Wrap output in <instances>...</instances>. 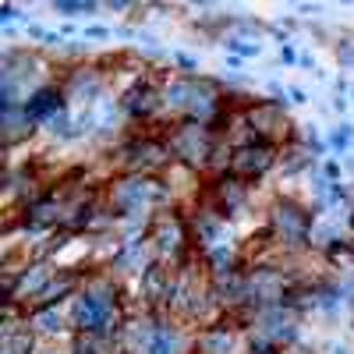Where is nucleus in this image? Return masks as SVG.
<instances>
[{"label": "nucleus", "instance_id": "1", "mask_svg": "<svg viewBox=\"0 0 354 354\" xmlns=\"http://www.w3.org/2000/svg\"><path fill=\"white\" fill-rule=\"evenodd\" d=\"M170 149L188 163H205L209 153H213V142H209V131H205L202 124H181L170 138Z\"/></svg>", "mask_w": 354, "mask_h": 354}, {"label": "nucleus", "instance_id": "2", "mask_svg": "<svg viewBox=\"0 0 354 354\" xmlns=\"http://www.w3.org/2000/svg\"><path fill=\"white\" fill-rule=\"evenodd\" d=\"M113 319V294L100 290V294H82L75 305V322L82 330H106Z\"/></svg>", "mask_w": 354, "mask_h": 354}, {"label": "nucleus", "instance_id": "3", "mask_svg": "<svg viewBox=\"0 0 354 354\" xmlns=\"http://www.w3.org/2000/svg\"><path fill=\"white\" fill-rule=\"evenodd\" d=\"M234 174H241V177H259L273 167V149L266 142H255V145H241L238 153H234Z\"/></svg>", "mask_w": 354, "mask_h": 354}, {"label": "nucleus", "instance_id": "4", "mask_svg": "<svg viewBox=\"0 0 354 354\" xmlns=\"http://www.w3.org/2000/svg\"><path fill=\"white\" fill-rule=\"evenodd\" d=\"M273 227H277V234H283V238L301 241L308 234V213L301 209V205H294V202H280L273 209Z\"/></svg>", "mask_w": 354, "mask_h": 354}, {"label": "nucleus", "instance_id": "5", "mask_svg": "<svg viewBox=\"0 0 354 354\" xmlns=\"http://www.w3.org/2000/svg\"><path fill=\"white\" fill-rule=\"evenodd\" d=\"M149 195H156L153 181H142V177H135V181H121L113 188V205L121 213H135L142 202H149Z\"/></svg>", "mask_w": 354, "mask_h": 354}, {"label": "nucleus", "instance_id": "6", "mask_svg": "<svg viewBox=\"0 0 354 354\" xmlns=\"http://www.w3.org/2000/svg\"><path fill=\"white\" fill-rule=\"evenodd\" d=\"M163 160H167V145H160L153 138L135 142V145H128V149H124V167L128 170H149V167H156Z\"/></svg>", "mask_w": 354, "mask_h": 354}, {"label": "nucleus", "instance_id": "7", "mask_svg": "<svg viewBox=\"0 0 354 354\" xmlns=\"http://www.w3.org/2000/svg\"><path fill=\"white\" fill-rule=\"evenodd\" d=\"M248 121L255 124L259 135H273L277 128L287 124V121H280V106H277V103H259V106H252ZM283 131H287V128H283Z\"/></svg>", "mask_w": 354, "mask_h": 354}, {"label": "nucleus", "instance_id": "8", "mask_svg": "<svg viewBox=\"0 0 354 354\" xmlns=\"http://www.w3.org/2000/svg\"><path fill=\"white\" fill-rule=\"evenodd\" d=\"M216 202H220V213H234V209H241L245 205V185L238 181H216Z\"/></svg>", "mask_w": 354, "mask_h": 354}, {"label": "nucleus", "instance_id": "9", "mask_svg": "<svg viewBox=\"0 0 354 354\" xmlns=\"http://www.w3.org/2000/svg\"><path fill=\"white\" fill-rule=\"evenodd\" d=\"M57 106H61V93H53V88H43V93H39L32 103H25V117H28V121H39V117L53 113Z\"/></svg>", "mask_w": 354, "mask_h": 354}, {"label": "nucleus", "instance_id": "10", "mask_svg": "<svg viewBox=\"0 0 354 354\" xmlns=\"http://www.w3.org/2000/svg\"><path fill=\"white\" fill-rule=\"evenodd\" d=\"M198 351H205V354H227V351H230L227 330H209V333H202V337H198Z\"/></svg>", "mask_w": 354, "mask_h": 354}, {"label": "nucleus", "instance_id": "11", "mask_svg": "<svg viewBox=\"0 0 354 354\" xmlns=\"http://www.w3.org/2000/svg\"><path fill=\"white\" fill-rule=\"evenodd\" d=\"M156 106V100H153V88L149 85H138V88H131L128 93V110L131 113H149Z\"/></svg>", "mask_w": 354, "mask_h": 354}, {"label": "nucleus", "instance_id": "12", "mask_svg": "<svg viewBox=\"0 0 354 354\" xmlns=\"http://www.w3.org/2000/svg\"><path fill=\"white\" fill-rule=\"evenodd\" d=\"M75 287V277H64L61 283H50L46 290H39V305L46 308V305H53V301H61V294H68Z\"/></svg>", "mask_w": 354, "mask_h": 354}, {"label": "nucleus", "instance_id": "13", "mask_svg": "<svg viewBox=\"0 0 354 354\" xmlns=\"http://www.w3.org/2000/svg\"><path fill=\"white\" fill-rule=\"evenodd\" d=\"M149 354H174V333L160 330V333L153 337V344H149Z\"/></svg>", "mask_w": 354, "mask_h": 354}, {"label": "nucleus", "instance_id": "14", "mask_svg": "<svg viewBox=\"0 0 354 354\" xmlns=\"http://www.w3.org/2000/svg\"><path fill=\"white\" fill-rule=\"evenodd\" d=\"M177 241H181L177 227H170V223L163 220V223H160V248H177Z\"/></svg>", "mask_w": 354, "mask_h": 354}, {"label": "nucleus", "instance_id": "15", "mask_svg": "<svg viewBox=\"0 0 354 354\" xmlns=\"http://www.w3.org/2000/svg\"><path fill=\"white\" fill-rule=\"evenodd\" d=\"M145 290H149V298H160V290H163V273L153 270L149 277H145Z\"/></svg>", "mask_w": 354, "mask_h": 354}, {"label": "nucleus", "instance_id": "16", "mask_svg": "<svg viewBox=\"0 0 354 354\" xmlns=\"http://www.w3.org/2000/svg\"><path fill=\"white\" fill-rule=\"evenodd\" d=\"M53 11H64V15H88V11H93V4H64V0H61V4H53Z\"/></svg>", "mask_w": 354, "mask_h": 354}, {"label": "nucleus", "instance_id": "17", "mask_svg": "<svg viewBox=\"0 0 354 354\" xmlns=\"http://www.w3.org/2000/svg\"><path fill=\"white\" fill-rule=\"evenodd\" d=\"M39 322H43V330H57V326H61L57 315H39Z\"/></svg>", "mask_w": 354, "mask_h": 354}, {"label": "nucleus", "instance_id": "18", "mask_svg": "<svg viewBox=\"0 0 354 354\" xmlns=\"http://www.w3.org/2000/svg\"><path fill=\"white\" fill-rule=\"evenodd\" d=\"M71 354H96V351H93V344H85V340H78Z\"/></svg>", "mask_w": 354, "mask_h": 354}, {"label": "nucleus", "instance_id": "19", "mask_svg": "<svg viewBox=\"0 0 354 354\" xmlns=\"http://www.w3.org/2000/svg\"><path fill=\"white\" fill-rule=\"evenodd\" d=\"M333 142H337V145H347V142H351V131H347V128H344V131H337V135H333Z\"/></svg>", "mask_w": 354, "mask_h": 354}]
</instances>
